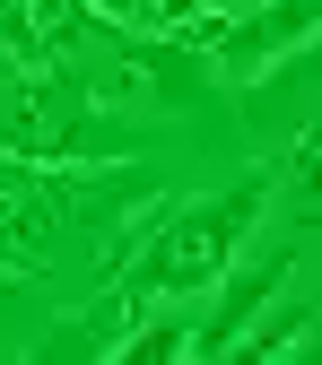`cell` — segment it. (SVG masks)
I'll return each mask as SVG.
<instances>
[{
    "mask_svg": "<svg viewBox=\"0 0 322 365\" xmlns=\"http://www.w3.org/2000/svg\"><path fill=\"white\" fill-rule=\"evenodd\" d=\"M261 209H270V182L244 174L236 192L218 200H183L174 217H157V244L140 252V269H131V313H140V296H192V287H218L226 261H236L253 235H261Z\"/></svg>",
    "mask_w": 322,
    "mask_h": 365,
    "instance_id": "cell-1",
    "label": "cell"
},
{
    "mask_svg": "<svg viewBox=\"0 0 322 365\" xmlns=\"http://www.w3.org/2000/svg\"><path fill=\"white\" fill-rule=\"evenodd\" d=\"M0 148L18 165H105L122 148V130L105 122V105H87L79 87L26 70V78L0 87Z\"/></svg>",
    "mask_w": 322,
    "mask_h": 365,
    "instance_id": "cell-2",
    "label": "cell"
},
{
    "mask_svg": "<svg viewBox=\"0 0 322 365\" xmlns=\"http://www.w3.org/2000/svg\"><path fill=\"white\" fill-rule=\"evenodd\" d=\"M183 35H192V43H209V53H218V70L226 78H261L270 61H288V53H305V43L322 35V0H253V9H226V18H192V26H183Z\"/></svg>",
    "mask_w": 322,
    "mask_h": 365,
    "instance_id": "cell-3",
    "label": "cell"
},
{
    "mask_svg": "<svg viewBox=\"0 0 322 365\" xmlns=\"http://www.w3.org/2000/svg\"><path fill=\"white\" fill-rule=\"evenodd\" d=\"M288 269H296V244H244L236 261H226V279H218V313L192 331V348H236L270 304H279L288 287Z\"/></svg>",
    "mask_w": 322,
    "mask_h": 365,
    "instance_id": "cell-4",
    "label": "cell"
},
{
    "mask_svg": "<svg viewBox=\"0 0 322 365\" xmlns=\"http://www.w3.org/2000/svg\"><path fill=\"white\" fill-rule=\"evenodd\" d=\"M87 0H0V53H9L18 70H53L79 53V35H87Z\"/></svg>",
    "mask_w": 322,
    "mask_h": 365,
    "instance_id": "cell-5",
    "label": "cell"
},
{
    "mask_svg": "<svg viewBox=\"0 0 322 365\" xmlns=\"http://www.w3.org/2000/svg\"><path fill=\"white\" fill-rule=\"evenodd\" d=\"M122 322H140V313H131V296H105V304L70 313L61 331H44L26 365H105V356H114V339H122Z\"/></svg>",
    "mask_w": 322,
    "mask_h": 365,
    "instance_id": "cell-6",
    "label": "cell"
},
{
    "mask_svg": "<svg viewBox=\"0 0 322 365\" xmlns=\"http://www.w3.org/2000/svg\"><path fill=\"white\" fill-rule=\"evenodd\" d=\"M183 356H192V331L183 322H131L105 365H183Z\"/></svg>",
    "mask_w": 322,
    "mask_h": 365,
    "instance_id": "cell-7",
    "label": "cell"
},
{
    "mask_svg": "<svg viewBox=\"0 0 322 365\" xmlns=\"http://www.w3.org/2000/svg\"><path fill=\"white\" fill-rule=\"evenodd\" d=\"M288 192L322 209V113H313V122L296 130V140H288Z\"/></svg>",
    "mask_w": 322,
    "mask_h": 365,
    "instance_id": "cell-8",
    "label": "cell"
},
{
    "mask_svg": "<svg viewBox=\"0 0 322 365\" xmlns=\"http://www.w3.org/2000/svg\"><path fill=\"white\" fill-rule=\"evenodd\" d=\"M201 9H209V0H140V26H174V35H183Z\"/></svg>",
    "mask_w": 322,
    "mask_h": 365,
    "instance_id": "cell-9",
    "label": "cell"
},
{
    "mask_svg": "<svg viewBox=\"0 0 322 365\" xmlns=\"http://www.w3.org/2000/svg\"><path fill=\"white\" fill-rule=\"evenodd\" d=\"M96 18H114V26H140V0H87Z\"/></svg>",
    "mask_w": 322,
    "mask_h": 365,
    "instance_id": "cell-10",
    "label": "cell"
},
{
    "mask_svg": "<svg viewBox=\"0 0 322 365\" xmlns=\"http://www.w3.org/2000/svg\"><path fill=\"white\" fill-rule=\"evenodd\" d=\"M9 78H18V61H9V53H0V87H9Z\"/></svg>",
    "mask_w": 322,
    "mask_h": 365,
    "instance_id": "cell-11",
    "label": "cell"
},
{
    "mask_svg": "<svg viewBox=\"0 0 322 365\" xmlns=\"http://www.w3.org/2000/svg\"><path fill=\"white\" fill-rule=\"evenodd\" d=\"M226 9H253V0H226Z\"/></svg>",
    "mask_w": 322,
    "mask_h": 365,
    "instance_id": "cell-12",
    "label": "cell"
}]
</instances>
